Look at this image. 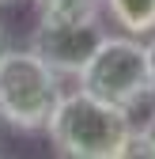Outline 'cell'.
<instances>
[{
	"label": "cell",
	"mask_w": 155,
	"mask_h": 159,
	"mask_svg": "<svg viewBox=\"0 0 155 159\" xmlns=\"http://www.w3.org/2000/svg\"><path fill=\"white\" fill-rule=\"evenodd\" d=\"M132 114L102 102L87 91H64L57 102L46 136L57 155L64 159H121L132 144Z\"/></svg>",
	"instance_id": "6da1fadb"
},
{
	"label": "cell",
	"mask_w": 155,
	"mask_h": 159,
	"mask_svg": "<svg viewBox=\"0 0 155 159\" xmlns=\"http://www.w3.org/2000/svg\"><path fill=\"white\" fill-rule=\"evenodd\" d=\"M61 95H64V80L38 53L11 46L0 57V125L30 136L46 133Z\"/></svg>",
	"instance_id": "7a4b0ae2"
},
{
	"label": "cell",
	"mask_w": 155,
	"mask_h": 159,
	"mask_svg": "<svg viewBox=\"0 0 155 159\" xmlns=\"http://www.w3.org/2000/svg\"><path fill=\"white\" fill-rule=\"evenodd\" d=\"M76 87L132 114L155 95L151 68H148V46L132 34H106L99 49L91 53V61L80 68Z\"/></svg>",
	"instance_id": "3957f363"
},
{
	"label": "cell",
	"mask_w": 155,
	"mask_h": 159,
	"mask_svg": "<svg viewBox=\"0 0 155 159\" xmlns=\"http://www.w3.org/2000/svg\"><path fill=\"white\" fill-rule=\"evenodd\" d=\"M102 38H106V27L99 19H83V23H49V19H38V27L30 30L27 49L38 53L61 80H76L80 68L91 61V53L99 49Z\"/></svg>",
	"instance_id": "277c9868"
},
{
	"label": "cell",
	"mask_w": 155,
	"mask_h": 159,
	"mask_svg": "<svg viewBox=\"0 0 155 159\" xmlns=\"http://www.w3.org/2000/svg\"><path fill=\"white\" fill-rule=\"evenodd\" d=\"M102 8L121 34L148 38L155 30V0H102Z\"/></svg>",
	"instance_id": "5b68a950"
},
{
	"label": "cell",
	"mask_w": 155,
	"mask_h": 159,
	"mask_svg": "<svg viewBox=\"0 0 155 159\" xmlns=\"http://www.w3.org/2000/svg\"><path fill=\"white\" fill-rule=\"evenodd\" d=\"M38 19L49 23H83V19H99L102 0H30Z\"/></svg>",
	"instance_id": "8992f818"
},
{
	"label": "cell",
	"mask_w": 155,
	"mask_h": 159,
	"mask_svg": "<svg viewBox=\"0 0 155 159\" xmlns=\"http://www.w3.org/2000/svg\"><path fill=\"white\" fill-rule=\"evenodd\" d=\"M151 98H155V95H151ZM125 155H148V159H155V102H151V110H148V117H144V125L132 133V144H129Z\"/></svg>",
	"instance_id": "52a82bcc"
},
{
	"label": "cell",
	"mask_w": 155,
	"mask_h": 159,
	"mask_svg": "<svg viewBox=\"0 0 155 159\" xmlns=\"http://www.w3.org/2000/svg\"><path fill=\"white\" fill-rule=\"evenodd\" d=\"M144 46H148V68H151V87H155V30L148 34V42H144Z\"/></svg>",
	"instance_id": "ba28073f"
},
{
	"label": "cell",
	"mask_w": 155,
	"mask_h": 159,
	"mask_svg": "<svg viewBox=\"0 0 155 159\" xmlns=\"http://www.w3.org/2000/svg\"><path fill=\"white\" fill-rule=\"evenodd\" d=\"M11 49V38H8V30H4V23H0V57H4Z\"/></svg>",
	"instance_id": "9c48e42d"
},
{
	"label": "cell",
	"mask_w": 155,
	"mask_h": 159,
	"mask_svg": "<svg viewBox=\"0 0 155 159\" xmlns=\"http://www.w3.org/2000/svg\"><path fill=\"white\" fill-rule=\"evenodd\" d=\"M0 4H11V0H0Z\"/></svg>",
	"instance_id": "30bf717a"
}]
</instances>
